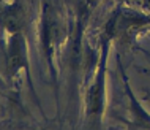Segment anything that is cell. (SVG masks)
Listing matches in <instances>:
<instances>
[{"instance_id": "cell-1", "label": "cell", "mask_w": 150, "mask_h": 130, "mask_svg": "<svg viewBox=\"0 0 150 130\" xmlns=\"http://www.w3.org/2000/svg\"><path fill=\"white\" fill-rule=\"evenodd\" d=\"M149 24L150 18L142 13H136L133 10H117L109 19L106 30L109 38L128 40Z\"/></svg>"}, {"instance_id": "cell-2", "label": "cell", "mask_w": 150, "mask_h": 130, "mask_svg": "<svg viewBox=\"0 0 150 130\" xmlns=\"http://www.w3.org/2000/svg\"><path fill=\"white\" fill-rule=\"evenodd\" d=\"M60 35H62L60 18L54 10H51V6H44L41 18V46L49 60L52 59L55 48L60 43Z\"/></svg>"}, {"instance_id": "cell-3", "label": "cell", "mask_w": 150, "mask_h": 130, "mask_svg": "<svg viewBox=\"0 0 150 130\" xmlns=\"http://www.w3.org/2000/svg\"><path fill=\"white\" fill-rule=\"evenodd\" d=\"M106 52L108 44L103 46V56L98 67L95 78H93L90 87L87 91V114L88 116H98L103 111L104 106V86H106V75H104V67H106Z\"/></svg>"}, {"instance_id": "cell-4", "label": "cell", "mask_w": 150, "mask_h": 130, "mask_svg": "<svg viewBox=\"0 0 150 130\" xmlns=\"http://www.w3.org/2000/svg\"><path fill=\"white\" fill-rule=\"evenodd\" d=\"M8 71L16 76L21 70H27L29 67V54H27V43L22 32L10 35L8 40Z\"/></svg>"}, {"instance_id": "cell-5", "label": "cell", "mask_w": 150, "mask_h": 130, "mask_svg": "<svg viewBox=\"0 0 150 130\" xmlns=\"http://www.w3.org/2000/svg\"><path fill=\"white\" fill-rule=\"evenodd\" d=\"M25 22V11L19 0L5 2V5L0 8V27L8 35L19 34L24 29Z\"/></svg>"}, {"instance_id": "cell-6", "label": "cell", "mask_w": 150, "mask_h": 130, "mask_svg": "<svg viewBox=\"0 0 150 130\" xmlns=\"http://www.w3.org/2000/svg\"><path fill=\"white\" fill-rule=\"evenodd\" d=\"M84 2H86V5H87L88 8H93V6L96 5V3L100 2V0H84Z\"/></svg>"}, {"instance_id": "cell-7", "label": "cell", "mask_w": 150, "mask_h": 130, "mask_svg": "<svg viewBox=\"0 0 150 130\" xmlns=\"http://www.w3.org/2000/svg\"><path fill=\"white\" fill-rule=\"evenodd\" d=\"M3 2H11V0H3Z\"/></svg>"}]
</instances>
